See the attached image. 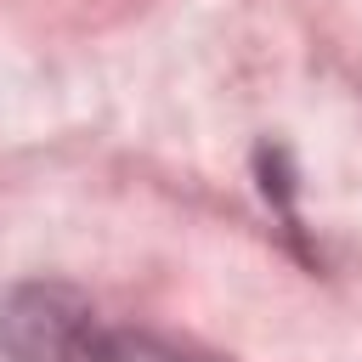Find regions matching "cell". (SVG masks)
Instances as JSON below:
<instances>
[{"label": "cell", "mask_w": 362, "mask_h": 362, "mask_svg": "<svg viewBox=\"0 0 362 362\" xmlns=\"http://www.w3.org/2000/svg\"><path fill=\"white\" fill-rule=\"evenodd\" d=\"M0 351L11 362H181L113 328L68 283H23L0 305Z\"/></svg>", "instance_id": "1"}]
</instances>
